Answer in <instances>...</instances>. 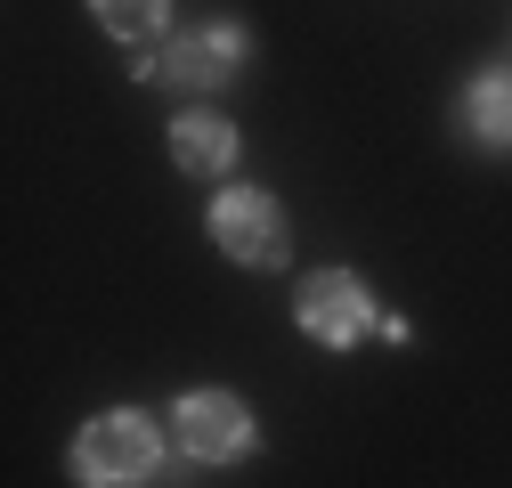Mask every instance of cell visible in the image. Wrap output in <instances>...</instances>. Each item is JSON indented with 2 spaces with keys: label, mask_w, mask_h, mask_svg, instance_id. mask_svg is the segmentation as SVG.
<instances>
[{
  "label": "cell",
  "mask_w": 512,
  "mask_h": 488,
  "mask_svg": "<svg viewBox=\"0 0 512 488\" xmlns=\"http://www.w3.org/2000/svg\"><path fill=\"white\" fill-rule=\"evenodd\" d=\"M155 423L147 415H98L90 432L74 440V472L90 480V488H131V480H147L155 472Z\"/></svg>",
  "instance_id": "cell-1"
},
{
  "label": "cell",
  "mask_w": 512,
  "mask_h": 488,
  "mask_svg": "<svg viewBox=\"0 0 512 488\" xmlns=\"http://www.w3.org/2000/svg\"><path fill=\"white\" fill-rule=\"evenodd\" d=\"M236 66H244V33L236 25H196V33H179L171 57H163V74L187 82V90H220Z\"/></svg>",
  "instance_id": "cell-5"
},
{
  "label": "cell",
  "mask_w": 512,
  "mask_h": 488,
  "mask_svg": "<svg viewBox=\"0 0 512 488\" xmlns=\"http://www.w3.org/2000/svg\"><path fill=\"white\" fill-rule=\"evenodd\" d=\"M212 236H220L228 261H252V269H277L285 261V212L269 196H252V188H228L212 204Z\"/></svg>",
  "instance_id": "cell-2"
},
{
  "label": "cell",
  "mask_w": 512,
  "mask_h": 488,
  "mask_svg": "<svg viewBox=\"0 0 512 488\" xmlns=\"http://www.w3.org/2000/svg\"><path fill=\"white\" fill-rule=\"evenodd\" d=\"M472 131L512 147V74H480L472 82Z\"/></svg>",
  "instance_id": "cell-7"
},
{
  "label": "cell",
  "mask_w": 512,
  "mask_h": 488,
  "mask_svg": "<svg viewBox=\"0 0 512 488\" xmlns=\"http://www.w3.org/2000/svg\"><path fill=\"white\" fill-rule=\"evenodd\" d=\"M90 9H98V25L122 33V41H139V33L163 25V0H90Z\"/></svg>",
  "instance_id": "cell-8"
},
{
  "label": "cell",
  "mask_w": 512,
  "mask_h": 488,
  "mask_svg": "<svg viewBox=\"0 0 512 488\" xmlns=\"http://www.w3.org/2000/svg\"><path fill=\"white\" fill-rule=\"evenodd\" d=\"M179 448H187V456H204V464L244 456V448H252V415H244V399H228V391H196V399H179Z\"/></svg>",
  "instance_id": "cell-3"
},
{
  "label": "cell",
  "mask_w": 512,
  "mask_h": 488,
  "mask_svg": "<svg viewBox=\"0 0 512 488\" xmlns=\"http://www.w3.org/2000/svg\"><path fill=\"white\" fill-rule=\"evenodd\" d=\"M293 310H301V334L334 342V350L366 334V293H358V277H350V269H317V277L301 285Z\"/></svg>",
  "instance_id": "cell-4"
},
{
  "label": "cell",
  "mask_w": 512,
  "mask_h": 488,
  "mask_svg": "<svg viewBox=\"0 0 512 488\" xmlns=\"http://www.w3.org/2000/svg\"><path fill=\"white\" fill-rule=\"evenodd\" d=\"M171 155H179L187 179H220V171L236 163V131H228L220 114H187L179 131H171Z\"/></svg>",
  "instance_id": "cell-6"
}]
</instances>
